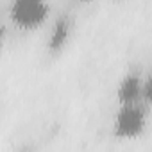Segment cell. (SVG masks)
<instances>
[{
	"instance_id": "1",
	"label": "cell",
	"mask_w": 152,
	"mask_h": 152,
	"mask_svg": "<svg viewBox=\"0 0 152 152\" xmlns=\"http://www.w3.org/2000/svg\"><path fill=\"white\" fill-rule=\"evenodd\" d=\"M148 124V106L143 102L118 104L113 116V136L116 140H138Z\"/></svg>"
},
{
	"instance_id": "3",
	"label": "cell",
	"mask_w": 152,
	"mask_h": 152,
	"mask_svg": "<svg viewBox=\"0 0 152 152\" xmlns=\"http://www.w3.org/2000/svg\"><path fill=\"white\" fill-rule=\"evenodd\" d=\"M116 104H136L143 102V75L138 70L125 72L116 84Z\"/></svg>"
},
{
	"instance_id": "6",
	"label": "cell",
	"mask_w": 152,
	"mask_h": 152,
	"mask_svg": "<svg viewBox=\"0 0 152 152\" xmlns=\"http://www.w3.org/2000/svg\"><path fill=\"white\" fill-rule=\"evenodd\" d=\"M79 2H81V4H84V6H90V4H93V2H95V0H79Z\"/></svg>"
},
{
	"instance_id": "5",
	"label": "cell",
	"mask_w": 152,
	"mask_h": 152,
	"mask_svg": "<svg viewBox=\"0 0 152 152\" xmlns=\"http://www.w3.org/2000/svg\"><path fill=\"white\" fill-rule=\"evenodd\" d=\"M141 100L145 106H152V70L143 75V95H141Z\"/></svg>"
},
{
	"instance_id": "2",
	"label": "cell",
	"mask_w": 152,
	"mask_h": 152,
	"mask_svg": "<svg viewBox=\"0 0 152 152\" xmlns=\"http://www.w3.org/2000/svg\"><path fill=\"white\" fill-rule=\"evenodd\" d=\"M50 16L48 0H11L9 18L15 27L32 32L47 23Z\"/></svg>"
},
{
	"instance_id": "4",
	"label": "cell",
	"mask_w": 152,
	"mask_h": 152,
	"mask_svg": "<svg viewBox=\"0 0 152 152\" xmlns=\"http://www.w3.org/2000/svg\"><path fill=\"white\" fill-rule=\"evenodd\" d=\"M73 32V20L68 15H61L54 20L48 38H47V52L50 56H59L70 43Z\"/></svg>"
}]
</instances>
